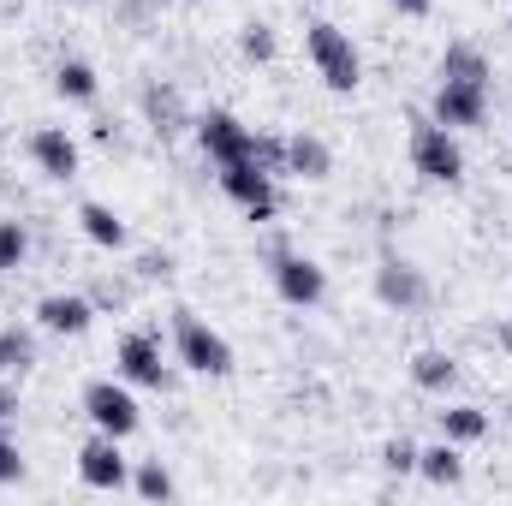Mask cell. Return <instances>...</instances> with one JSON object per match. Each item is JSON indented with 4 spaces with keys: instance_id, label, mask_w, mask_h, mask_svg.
<instances>
[{
    "instance_id": "29",
    "label": "cell",
    "mask_w": 512,
    "mask_h": 506,
    "mask_svg": "<svg viewBox=\"0 0 512 506\" xmlns=\"http://www.w3.org/2000/svg\"><path fill=\"white\" fill-rule=\"evenodd\" d=\"M18 417V381L0 376V423H12Z\"/></svg>"
},
{
    "instance_id": "31",
    "label": "cell",
    "mask_w": 512,
    "mask_h": 506,
    "mask_svg": "<svg viewBox=\"0 0 512 506\" xmlns=\"http://www.w3.org/2000/svg\"><path fill=\"white\" fill-rule=\"evenodd\" d=\"M387 6H393V12H405V18H423L435 0H387Z\"/></svg>"
},
{
    "instance_id": "33",
    "label": "cell",
    "mask_w": 512,
    "mask_h": 506,
    "mask_svg": "<svg viewBox=\"0 0 512 506\" xmlns=\"http://www.w3.org/2000/svg\"><path fill=\"white\" fill-rule=\"evenodd\" d=\"M0 376H6V370H0Z\"/></svg>"
},
{
    "instance_id": "28",
    "label": "cell",
    "mask_w": 512,
    "mask_h": 506,
    "mask_svg": "<svg viewBox=\"0 0 512 506\" xmlns=\"http://www.w3.org/2000/svg\"><path fill=\"white\" fill-rule=\"evenodd\" d=\"M382 465L393 471V477H411V471H417V447H411L405 435H393V441L382 447Z\"/></svg>"
},
{
    "instance_id": "19",
    "label": "cell",
    "mask_w": 512,
    "mask_h": 506,
    "mask_svg": "<svg viewBox=\"0 0 512 506\" xmlns=\"http://www.w3.org/2000/svg\"><path fill=\"white\" fill-rule=\"evenodd\" d=\"M0 370L12 381H24L36 370V334H30V328H18V322L0 328Z\"/></svg>"
},
{
    "instance_id": "6",
    "label": "cell",
    "mask_w": 512,
    "mask_h": 506,
    "mask_svg": "<svg viewBox=\"0 0 512 506\" xmlns=\"http://www.w3.org/2000/svg\"><path fill=\"white\" fill-rule=\"evenodd\" d=\"M221 191H227V203L245 209V221H256V227H268V221L280 215L274 173H262L256 161H227V167H221Z\"/></svg>"
},
{
    "instance_id": "24",
    "label": "cell",
    "mask_w": 512,
    "mask_h": 506,
    "mask_svg": "<svg viewBox=\"0 0 512 506\" xmlns=\"http://www.w3.org/2000/svg\"><path fill=\"white\" fill-rule=\"evenodd\" d=\"M12 483H24V447H18V435L0 423V489H12Z\"/></svg>"
},
{
    "instance_id": "12",
    "label": "cell",
    "mask_w": 512,
    "mask_h": 506,
    "mask_svg": "<svg viewBox=\"0 0 512 506\" xmlns=\"http://www.w3.org/2000/svg\"><path fill=\"white\" fill-rule=\"evenodd\" d=\"M30 161L48 173V179H78V137L66 126H36L30 131Z\"/></svg>"
},
{
    "instance_id": "18",
    "label": "cell",
    "mask_w": 512,
    "mask_h": 506,
    "mask_svg": "<svg viewBox=\"0 0 512 506\" xmlns=\"http://www.w3.org/2000/svg\"><path fill=\"white\" fill-rule=\"evenodd\" d=\"M78 227H84L90 245H102V251H126V221H120L108 203H84V209H78Z\"/></svg>"
},
{
    "instance_id": "27",
    "label": "cell",
    "mask_w": 512,
    "mask_h": 506,
    "mask_svg": "<svg viewBox=\"0 0 512 506\" xmlns=\"http://www.w3.org/2000/svg\"><path fill=\"white\" fill-rule=\"evenodd\" d=\"M274 48H280V42H274V30H268V24H245V30H239V54H245V60H262V66H268V60H274Z\"/></svg>"
},
{
    "instance_id": "22",
    "label": "cell",
    "mask_w": 512,
    "mask_h": 506,
    "mask_svg": "<svg viewBox=\"0 0 512 506\" xmlns=\"http://www.w3.org/2000/svg\"><path fill=\"white\" fill-rule=\"evenodd\" d=\"M131 489H137L143 501H173V471H167L161 459H143V465L131 471Z\"/></svg>"
},
{
    "instance_id": "10",
    "label": "cell",
    "mask_w": 512,
    "mask_h": 506,
    "mask_svg": "<svg viewBox=\"0 0 512 506\" xmlns=\"http://www.w3.org/2000/svg\"><path fill=\"white\" fill-rule=\"evenodd\" d=\"M429 114H435L441 126H453V131H477L483 120H489V84H453V78H441Z\"/></svg>"
},
{
    "instance_id": "16",
    "label": "cell",
    "mask_w": 512,
    "mask_h": 506,
    "mask_svg": "<svg viewBox=\"0 0 512 506\" xmlns=\"http://www.w3.org/2000/svg\"><path fill=\"white\" fill-rule=\"evenodd\" d=\"M435 78H453V84H489L495 72H489V54H483L477 42H447Z\"/></svg>"
},
{
    "instance_id": "21",
    "label": "cell",
    "mask_w": 512,
    "mask_h": 506,
    "mask_svg": "<svg viewBox=\"0 0 512 506\" xmlns=\"http://www.w3.org/2000/svg\"><path fill=\"white\" fill-rule=\"evenodd\" d=\"M54 90H60L66 102H96L102 78H96V66H90V60H60V66H54Z\"/></svg>"
},
{
    "instance_id": "4",
    "label": "cell",
    "mask_w": 512,
    "mask_h": 506,
    "mask_svg": "<svg viewBox=\"0 0 512 506\" xmlns=\"http://www.w3.org/2000/svg\"><path fill=\"white\" fill-rule=\"evenodd\" d=\"M84 417H90V429H102V435H114V441L137 435V423H143L137 393H131V381H120V376H102V381L84 387Z\"/></svg>"
},
{
    "instance_id": "9",
    "label": "cell",
    "mask_w": 512,
    "mask_h": 506,
    "mask_svg": "<svg viewBox=\"0 0 512 506\" xmlns=\"http://www.w3.org/2000/svg\"><path fill=\"white\" fill-rule=\"evenodd\" d=\"M376 298H382L387 310L411 316V310L429 304V274H423L417 262H405V256H382V268H376Z\"/></svg>"
},
{
    "instance_id": "2",
    "label": "cell",
    "mask_w": 512,
    "mask_h": 506,
    "mask_svg": "<svg viewBox=\"0 0 512 506\" xmlns=\"http://www.w3.org/2000/svg\"><path fill=\"white\" fill-rule=\"evenodd\" d=\"M173 352H179V364L191 370V376H233V346H227V334L221 328H209L197 310H173Z\"/></svg>"
},
{
    "instance_id": "32",
    "label": "cell",
    "mask_w": 512,
    "mask_h": 506,
    "mask_svg": "<svg viewBox=\"0 0 512 506\" xmlns=\"http://www.w3.org/2000/svg\"><path fill=\"white\" fill-rule=\"evenodd\" d=\"M501 346H507V352H512V322H507V328H501Z\"/></svg>"
},
{
    "instance_id": "25",
    "label": "cell",
    "mask_w": 512,
    "mask_h": 506,
    "mask_svg": "<svg viewBox=\"0 0 512 506\" xmlns=\"http://www.w3.org/2000/svg\"><path fill=\"white\" fill-rule=\"evenodd\" d=\"M143 114H149V120H161L155 131H179V120H185L173 90H149V96H143Z\"/></svg>"
},
{
    "instance_id": "8",
    "label": "cell",
    "mask_w": 512,
    "mask_h": 506,
    "mask_svg": "<svg viewBox=\"0 0 512 506\" xmlns=\"http://www.w3.org/2000/svg\"><path fill=\"white\" fill-rule=\"evenodd\" d=\"M78 483L84 489H96V495H114V489H126L131 483V459L120 453V441L114 435H90L84 447H78Z\"/></svg>"
},
{
    "instance_id": "7",
    "label": "cell",
    "mask_w": 512,
    "mask_h": 506,
    "mask_svg": "<svg viewBox=\"0 0 512 506\" xmlns=\"http://www.w3.org/2000/svg\"><path fill=\"white\" fill-rule=\"evenodd\" d=\"M114 376L131 381V387H167V358H161V334H149V328H131L126 340L114 346Z\"/></svg>"
},
{
    "instance_id": "3",
    "label": "cell",
    "mask_w": 512,
    "mask_h": 506,
    "mask_svg": "<svg viewBox=\"0 0 512 506\" xmlns=\"http://www.w3.org/2000/svg\"><path fill=\"white\" fill-rule=\"evenodd\" d=\"M411 167H417V179H429V185H459V179H465V149H459L453 126H441L435 114L417 120V126H411Z\"/></svg>"
},
{
    "instance_id": "13",
    "label": "cell",
    "mask_w": 512,
    "mask_h": 506,
    "mask_svg": "<svg viewBox=\"0 0 512 506\" xmlns=\"http://www.w3.org/2000/svg\"><path fill=\"white\" fill-rule=\"evenodd\" d=\"M90 322H96V298H84V292H48L36 304V328L42 334H84Z\"/></svg>"
},
{
    "instance_id": "23",
    "label": "cell",
    "mask_w": 512,
    "mask_h": 506,
    "mask_svg": "<svg viewBox=\"0 0 512 506\" xmlns=\"http://www.w3.org/2000/svg\"><path fill=\"white\" fill-rule=\"evenodd\" d=\"M251 161L262 167V173L286 179V137H274V131H251Z\"/></svg>"
},
{
    "instance_id": "26",
    "label": "cell",
    "mask_w": 512,
    "mask_h": 506,
    "mask_svg": "<svg viewBox=\"0 0 512 506\" xmlns=\"http://www.w3.org/2000/svg\"><path fill=\"white\" fill-rule=\"evenodd\" d=\"M30 251V233H24V221H0V274L6 268H18Z\"/></svg>"
},
{
    "instance_id": "1",
    "label": "cell",
    "mask_w": 512,
    "mask_h": 506,
    "mask_svg": "<svg viewBox=\"0 0 512 506\" xmlns=\"http://www.w3.org/2000/svg\"><path fill=\"white\" fill-rule=\"evenodd\" d=\"M304 48H310V66H316V78H322L334 96H352V90L364 84V54H358V42H352L340 24L316 18V24L304 30Z\"/></svg>"
},
{
    "instance_id": "5",
    "label": "cell",
    "mask_w": 512,
    "mask_h": 506,
    "mask_svg": "<svg viewBox=\"0 0 512 506\" xmlns=\"http://www.w3.org/2000/svg\"><path fill=\"white\" fill-rule=\"evenodd\" d=\"M268 274H274L280 304H292V310H316V304L328 298V274H322L316 256H298V251H286V245H274Z\"/></svg>"
},
{
    "instance_id": "14",
    "label": "cell",
    "mask_w": 512,
    "mask_h": 506,
    "mask_svg": "<svg viewBox=\"0 0 512 506\" xmlns=\"http://www.w3.org/2000/svg\"><path fill=\"white\" fill-rule=\"evenodd\" d=\"M286 173L316 185V179H328V173H334V149H328L316 131H298V137H286Z\"/></svg>"
},
{
    "instance_id": "11",
    "label": "cell",
    "mask_w": 512,
    "mask_h": 506,
    "mask_svg": "<svg viewBox=\"0 0 512 506\" xmlns=\"http://www.w3.org/2000/svg\"><path fill=\"white\" fill-rule=\"evenodd\" d=\"M197 143H203V155H209L215 167L251 161V126H245L239 114H227V108H209V114L197 120Z\"/></svg>"
},
{
    "instance_id": "15",
    "label": "cell",
    "mask_w": 512,
    "mask_h": 506,
    "mask_svg": "<svg viewBox=\"0 0 512 506\" xmlns=\"http://www.w3.org/2000/svg\"><path fill=\"white\" fill-rule=\"evenodd\" d=\"M417 477L435 483V489H459L465 483V453L453 441H435V447H417Z\"/></svg>"
},
{
    "instance_id": "20",
    "label": "cell",
    "mask_w": 512,
    "mask_h": 506,
    "mask_svg": "<svg viewBox=\"0 0 512 506\" xmlns=\"http://www.w3.org/2000/svg\"><path fill=\"white\" fill-rule=\"evenodd\" d=\"M411 381H417L423 393H447V387L459 381V358L429 346V352H417V358H411Z\"/></svg>"
},
{
    "instance_id": "30",
    "label": "cell",
    "mask_w": 512,
    "mask_h": 506,
    "mask_svg": "<svg viewBox=\"0 0 512 506\" xmlns=\"http://www.w3.org/2000/svg\"><path fill=\"white\" fill-rule=\"evenodd\" d=\"M143 274H149V280H167V274H173V262H167V256H143Z\"/></svg>"
},
{
    "instance_id": "17",
    "label": "cell",
    "mask_w": 512,
    "mask_h": 506,
    "mask_svg": "<svg viewBox=\"0 0 512 506\" xmlns=\"http://www.w3.org/2000/svg\"><path fill=\"white\" fill-rule=\"evenodd\" d=\"M435 423H441V441H453V447H471V441L489 435V411L483 405H447V411H435Z\"/></svg>"
}]
</instances>
